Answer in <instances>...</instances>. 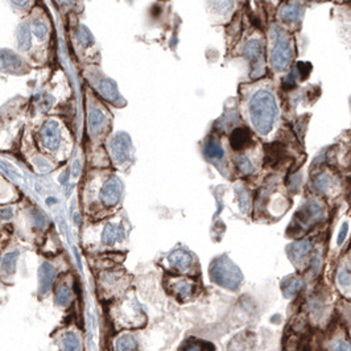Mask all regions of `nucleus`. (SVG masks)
Here are the masks:
<instances>
[{
  "instance_id": "obj_1",
  "label": "nucleus",
  "mask_w": 351,
  "mask_h": 351,
  "mask_svg": "<svg viewBox=\"0 0 351 351\" xmlns=\"http://www.w3.org/2000/svg\"><path fill=\"white\" fill-rule=\"evenodd\" d=\"M247 107L250 120L256 132L268 135L277 119V104L274 94L268 90H258L251 95Z\"/></svg>"
},
{
  "instance_id": "obj_2",
  "label": "nucleus",
  "mask_w": 351,
  "mask_h": 351,
  "mask_svg": "<svg viewBox=\"0 0 351 351\" xmlns=\"http://www.w3.org/2000/svg\"><path fill=\"white\" fill-rule=\"evenodd\" d=\"M295 57L292 38L283 28L274 26L272 45L270 52V63L276 71H284L292 63Z\"/></svg>"
},
{
  "instance_id": "obj_3",
  "label": "nucleus",
  "mask_w": 351,
  "mask_h": 351,
  "mask_svg": "<svg viewBox=\"0 0 351 351\" xmlns=\"http://www.w3.org/2000/svg\"><path fill=\"white\" fill-rule=\"evenodd\" d=\"M210 275L213 281L221 287L229 289L238 288L242 281V274L230 259L218 258L213 263L210 268Z\"/></svg>"
},
{
  "instance_id": "obj_4",
  "label": "nucleus",
  "mask_w": 351,
  "mask_h": 351,
  "mask_svg": "<svg viewBox=\"0 0 351 351\" xmlns=\"http://www.w3.org/2000/svg\"><path fill=\"white\" fill-rule=\"evenodd\" d=\"M243 55L251 65V73L254 77L262 75L266 66V49L264 42L260 38H251L243 46Z\"/></svg>"
},
{
  "instance_id": "obj_5",
  "label": "nucleus",
  "mask_w": 351,
  "mask_h": 351,
  "mask_svg": "<svg viewBox=\"0 0 351 351\" xmlns=\"http://www.w3.org/2000/svg\"><path fill=\"white\" fill-rule=\"evenodd\" d=\"M322 217H324V209L317 201H309L305 205H303L301 209L297 211V215H296V218L299 221V225L305 226V227L320 222Z\"/></svg>"
},
{
  "instance_id": "obj_6",
  "label": "nucleus",
  "mask_w": 351,
  "mask_h": 351,
  "mask_svg": "<svg viewBox=\"0 0 351 351\" xmlns=\"http://www.w3.org/2000/svg\"><path fill=\"white\" fill-rule=\"evenodd\" d=\"M122 196V184L116 177H111L106 181L100 190V200L106 206H115Z\"/></svg>"
},
{
  "instance_id": "obj_7",
  "label": "nucleus",
  "mask_w": 351,
  "mask_h": 351,
  "mask_svg": "<svg viewBox=\"0 0 351 351\" xmlns=\"http://www.w3.org/2000/svg\"><path fill=\"white\" fill-rule=\"evenodd\" d=\"M169 288L178 299H190L196 291V283L188 277H177V279H172L169 283Z\"/></svg>"
},
{
  "instance_id": "obj_8",
  "label": "nucleus",
  "mask_w": 351,
  "mask_h": 351,
  "mask_svg": "<svg viewBox=\"0 0 351 351\" xmlns=\"http://www.w3.org/2000/svg\"><path fill=\"white\" fill-rule=\"evenodd\" d=\"M304 5L299 1H287L285 4H283L279 11V17L285 22L293 24V22L301 21V18L304 16Z\"/></svg>"
},
{
  "instance_id": "obj_9",
  "label": "nucleus",
  "mask_w": 351,
  "mask_h": 351,
  "mask_svg": "<svg viewBox=\"0 0 351 351\" xmlns=\"http://www.w3.org/2000/svg\"><path fill=\"white\" fill-rule=\"evenodd\" d=\"M252 135L250 129L246 127H238L231 132L230 136V144L235 151H243L248 145L251 144Z\"/></svg>"
},
{
  "instance_id": "obj_10",
  "label": "nucleus",
  "mask_w": 351,
  "mask_h": 351,
  "mask_svg": "<svg viewBox=\"0 0 351 351\" xmlns=\"http://www.w3.org/2000/svg\"><path fill=\"white\" fill-rule=\"evenodd\" d=\"M124 238H126V233H124V229L122 226L108 223L102 233V243L104 246H112V244L124 240Z\"/></svg>"
},
{
  "instance_id": "obj_11",
  "label": "nucleus",
  "mask_w": 351,
  "mask_h": 351,
  "mask_svg": "<svg viewBox=\"0 0 351 351\" xmlns=\"http://www.w3.org/2000/svg\"><path fill=\"white\" fill-rule=\"evenodd\" d=\"M168 260H169L170 266L177 271H188L193 263L192 255L188 251L181 250V248L172 252Z\"/></svg>"
},
{
  "instance_id": "obj_12",
  "label": "nucleus",
  "mask_w": 351,
  "mask_h": 351,
  "mask_svg": "<svg viewBox=\"0 0 351 351\" xmlns=\"http://www.w3.org/2000/svg\"><path fill=\"white\" fill-rule=\"evenodd\" d=\"M38 275H40V293L41 295H46L50 291V288H52L53 280H54V268L49 263H42L40 267V271H38Z\"/></svg>"
},
{
  "instance_id": "obj_13",
  "label": "nucleus",
  "mask_w": 351,
  "mask_h": 351,
  "mask_svg": "<svg viewBox=\"0 0 351 351\" xmlns=\"http://www.w3.org/2000/svg\"><path fill=\"white\" fill-rule=\"evenodd\" d=\"M287 159V151L284 145L271 144L266 148V161L270 165L276 166Z\"/></svg>"
},
{
  "instance_id": "obj_14",
  "label": "nucleus",
  "mask_w": 351,
  "mask_h": 351,
  "mask_svg": "<svg viewBox=\"0 0 351 351\" xmlns=\"http://www.w3.org/2000/svg\"><path fill=\"white\" fill-rule=\"evenodd\" d=\"M312 252V244L309 242H299L288 248V255L293 262H301Z\"/></svg>"
},
{
  "instance_id": "obj_15",
  "label": "nucleus",
  "mask_w": 351,
  "mask_h": 351,
  "mask_svg": "<svg viewBox=\"0 0 351 351\" xmlns=\"http://www.w3.org/2000/svg\"><path fill=\"white\" fill-rule=\"evenodd\" d=\"M336 178L333 177L329 172H321L317 177L314 178V186H316L318 192L321 193L332 192L334 186H336Z\"/></svg>"
},
{
  "instance_id": "obj_16",
  "label": "nucleus",
  "mask_w": 351,
  "mask_h": 351,
  "mask_svg": "<svg viewBox=\"0 0 351 351\" xmlns=\"http://www.w3.org/2000/svg\"><path fill=\"white\" fill-rule=\"evenodd\" d=\"M303 285L304 281L300 277H288L281 285V289H283L285 297H293L301 291Z\"/></svg>"
},
{
  "instance_id": "obj_17",
  "label": "nucleus",
  "mask_w": 351,
  "mask_h": 351,
  "mask_svg": "<svg viewBox=\"0 0 351 351\" xmlns=\"http://www.w3.org/2000/svg\"><path fill=\"white\" fill-rule=\"evenodd\" d=\"M61 351H82L81 342L75 333H65L61 338Z\"/></svg>"
},
{
  "instance_id": "obj_18",
  "label": "nucleus",
  "mask_w": 351,
  "mask_h": 351,
  "mask_svg": "<svg viewBox=\"0 0 351 351\" xmlns=\"http://www.w3.org/2000/svg\"><path fill=\"white\" fill-rule=\"evenodd\" d=\"M205 155L211 160H221L225 156L223 147L217 139H210L205 145Z\"/></svg>"
},
{
  "instance_id": "obj_19",
  "label": "nucleus",
  "mask_w": 351,
  "mask_h": 351,
  "mask_svg": "<svg viewBox=\"0 0 351 351\" xmlns=\"http://www.w3.org/2000/svg\"><path fill=\"white\" fill-rule=\"evenodd\" d=\"M112 155L114 159L118 163H124L128 157V145L126 144L124 139H118L116 141H114L112 144Z\"/></svg>"
},
{
  "instance_id": "obj_20",
  "label": "nucleus",
  "mask_w": 351,
  "mask_h": 351,
  "mask_svg": "<svg viewBox=\"0 0 351 351\" xmlns=\"http://www.w3.org/2000/svg\"><path fill=\"white\" fill-rule=\"evenodd\" d=\"M71 300V291L66 284H61L55 289L54 301L59 307H66Z\"/></svg>"
},
{
  "instance_id": "obj_21",
  "label": "nucleus",
  "mask_w": 351,
  "mask_h": 351,
  "mask_svg": "<svg viewBox=\"0 0 351 351\" xmlns=\"http://www.w3.org/2000/svg\"><path fill=\"white\" fill-rule=\"evenodd\" d=\"M17 258H18V252L17 251H12L5 254L1 260V270L5 272L7 275H12L15 272L16 270V263H17Z\"/></svg>"
},
{
  "instance_id": "obj_22",
  "label": "nucleus",
  "mask_w": 351,
  "mask_h": 351,
  "mask_svg": "<svg viewBox=\"0 0 351 351\" xmlns=\"http://www.w3.org/2000/svg\"><path fill=\"white\" fill-rule=\"evenodd\" d=\"M116 351H136V341L131 334H124L116 341Z\"/></svg>"
},
{
  "instance_id": "obj_23",
  "label": "nucleus",
  "mask_w": 351,
  "mask_h": 351,
  "mask_svg": "<svg viewBox=\"0 0 351 351\" xmlns=\"http://www.w3.org/2000/svg\"><path fill=\"white\" fill-rule=\"evenodd\" d=\"M213 350L211 345L205 344V342H200V341L190 340L186 341L181 346L180 351H210Z\"/></svg>"
},
{
  "instance_id": "obj_24",
  "label": "nucleus",
  "mask_w": 351,
  "mask_h": 351,
  "mask_svg": "<svg viewBox=\"0 0 351 351\" xmlns=\"http://www.w3.org/2000/svg\"><path fill=\"white\" fill-rule=\"evenodd\" d=\"M237 164L240 172L244 174L252 173L254 169H255V168H254V164H252V161L250 160L248 156H239V159L237 160Z\"/></svg>"
},
{
  "instance_id": "obj_25",
  "label": "nucleus",
  "mask_w": 351,
  "mask_h": 351,
  "mask_svg": "<svg viewBox=\"0 0 351 351\" xmlns=\"http://www.w3.org/2000/svg\"><path fill=\"white\" fill-rule=\"evenodd\" d=\"M213 7H214L215 11L222 13V15H225V13H227L233 8V3H231V0H214L213 1Z\"/></svg>"
},
{
  "instance_id": "obj_26",
  "label": "nucleus",
  "mask_w": 351,
  "mask_h": 351,
  "mask_svg": "<svg viewBox=\"0 0 351 351\" xmlns=\"http://www.w3.org/2000/svg\"><path fill=\"white\" fill-rule=\"evenodd\" d=\"M338 284L342 287H349L351 284V270L350 268H342L338 274Z\"/></svg>"
},
{
  "instance_id": "obj_27",
  "label": "nucleus",
  "mask_w": 351,
  "mask_h": 351,
  "mask_svg": "<svg viewBox=\"0 0 351 351\" xmlns=\"http://www.w3.org/2000/svg\"><path fill=\"white\" fill-rule=\"evenodd\" d=\"M44 141L48 148H55L58 145V137L55 135L53 129H48L44 133Z\"/></svg>"
},
{
  "instance_id": "obj_28",
  "label": "nucleus",
  "mask_w": 351,
  "mask_h": 351,
  "mask_svg": "<svg viewBox=\"0 0 351 351\" xmlns=\"http://www.w3.org/2000/svg\"><path fill=\"white\" fill-rule=\"evenodd\" d=\"M238 200H239V205L240 207L243 209V211H247L250 205H251V198H250V194L246 190H239L238 192Z\"/></svg>"
},
{
  "instance_id": "obj_29",
  "label": "nucleus",
  "mask_w": 351,
  "mask_h": 351,
  "mask_svg": "<svg viewBox=\"0 0 351 351\" xmlns=\"http://www.w3.org/2000/svg\"><path fill=\"white\" fill-rule=\"evenodd\" d=\"M333 351H351V345L346 340H337L332 346Z\"/></svg>"
},
{
  "instance_id": "obj_30",
  "label": "nucleus",
  "mask_w": 351,
  "mask_h": 351,
  "mask_svg": "<svg viewBox=\"0 0 351 351\" xmlns=\"http://www.w3.org/2000/svg\"><path fill=\"white\" fill-rule=\"evenodd\" d=\"M12 215H13V211H12L11 207H3V209H0V219L8 221V219L12 218Z\"/></svg>"
},
{
  "instance_id": "obj_31",
  "label": "nucleus",
  "mask_w": 351,
  "mask_h": 351,
  "mask_svg": "<svg viewBox=\"0 0 351 351\" xmlns=\"http://www.w3.org/2000/svg\"><path fill=\"white\" fill-rule=\"evenodd\" d=\"M348 231H349L348 223H344V226H342V229H341L340 231V235H338V244L344 243L345 238H346V235H348Z\"/></svg>"
},
{
  "instance_id": "obj_32",
  "label": "nucleus",
  "mask_w": 351,
  "mask_h": 351,
  "mask_svg": "<svg viewBox=\"0 0 351 351\" xmlns=\"http://www.w3.org/2000/svg\"><path fill=\"white\" fill-rule=\"evenodd\" d=\"M34 225H36L37 227H44V225H45L44 215L40 214V213H37V214L34 215Z\"/></svg>"
}]
</instances>
